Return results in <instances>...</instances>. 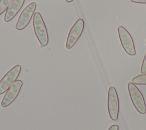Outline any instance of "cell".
<instances>
[{"instance_id": "cell-4", "label": "cell", "mask_w": 146, "mask_h": 130, "mask_svg": "<svg viewBox=\"0 0 146 130\" xmlns=\"http://www.w3.org/2000/svg\"><path fill=\"white\" fill-rule=\"evenodd\" d=\"M21 66L17 64L10 70L0 80V95L4 94L15 82L21 71Z\"/></svg>"}, {"instance_id": "cell-10", "label": "cell", "mask_w": 146, "mask_h": 130, "mask_svg": "<svg viewBox=\"0 0 146 130\" xmlns=\"http://www.w3.org/2000/svg\"><path fill=\"white\" fill-rule=\"evenodd\" d=\"M132 82L135 84L138 85H146V74L139 75L132 80Z\"/></svg>"}, {"instance_id": "cell-11", "label": "cell", "mask_w": 146, "mask_h": 130, "mask_svg": "<svg viewBox=\"0 0 146 130\" xmlns=\"http://www.w3.org/2000/svg\"><path fill=\"white\" fill-rule=\"evenodd\" d=\"M13 0H0V15L7 10Z\"/></svg>"}, {"instance_id": "cell-3", "label": "cell", "mask_w": 146, "mask_h": 130, "mask_svg": "<svg viewBox=\"0 0 146 130\" xmlns=\"http://www.w3.org/2000/svg\"><path fill=\"white\" fill-rule=\"evenodd\" d=\"M108 111L109 115L112 120L118 119L119 112V100L116 88L111 86L108 92Z\"/></svg>"}, {"instance_id": "cell-13", "label": "cell", "mask_w": 146, "mask_h": 130, "mask_svg": "<svg viewBox=\"0 0 146 130\" xmlns=\"http://www.w3.org/2000/svg\"><path fill=\"white\" fill-rule=\"evenodd\" d=\"M131 1L134 3L146 4V0H131Z\"/></svg>"}, {"instance_id": "cell-15", "label": "cell", "mask_w": 146, "mask_h": 130, "mask_svg": "<svg viewBox=\"0 0 146 130\" xmlns=\"http://www.w3.org/2000/svg\"><path fill=\"white\" fill-rule=\"evenodd\" d=\"M74 0H66V1L67 2H72Z\"/></svg>"}, {"instance_id": "cell-5", "label": "cell", "mask_w": 146, "mask_h": 130, "mask_svg": "<svg viewBox=\"0 0 146 130\" xmlns=\"http://www.w3.org/2000/svg\"><path fill=\"white\" fill-rule=\"evenodd\" d=\"M117 32L121 44L125 51L129 55H136V52L132 37L129 32L122 26L117 27Z\"/></svg>"}, {"instance_id": "cell-7", "label": "cell", "mask_w": 146, "mask_h": 130, "mask_svg": "<svg viewBox=\"0 0 146 130\" xmlns=\"http://www.w3.org/2000/svg\"><path fill=\"white\" fill-rule=\"evenodd\" d=\"M23 85V81L21 80H17L7 90L5 96H3L1 105L3 108L9 106L18 96L21 89Z\"/></svg>"}, {"instance_id": "cell-2", "label": "cell", "mask_w": 146, "mask_h": 130, "mask_svg": "<svg viewBox=\"0 0 146 130\" xmlns=\"http://www.w3.org/2000/svg\"><path fill=\"white\" fill-rule=\"evenodd\" d=\"M128 89L130 98L136 110L141 114L146 113V104L143 94L132 82L128 83Z\"/></svg>"}, {"instance_id": "cell-16", "label": "cell", "mask_w": 146, "mask_h": 130, "mask_svg": "<svg viewBox=\"0 0 146 130\" xmlns=\"http://www.w3.org/2000/svg\"><path fill=\"white\" fill-rule=\"evenodd\" d=\"M145 44H146V41H145Z\"/></svg>"}, {"instance_id": "cell-9", "label": "cell", "mask_w": 146, "mask_h": 130, "mask_svg": "<svg viewBox=\"0 0 146 130\" xmlns=\"http://www.w3.org/2000/svg\"><path fill=\"white\" fill-rule=\"evenodd\" d=\"M25 0H13L8 7L4 17L6 22H10L18 14L22 7Z\"/></svg>"}, {"instance_id": "cell-1", "label": "cell", "mask_w": 146, "mask_h": 130, "mask_svg": "<svg viewBox=\"0 0 146 130\" xmlns=\"http://www.w3.org/2000/svg\"><path fill=\"white\" fill-rule=\"evenodd\" d=\"M33 27L35 35L39 42L41 47H45L48 43V35L44 21L39 12L34 13Z\"/></svg>"}, {"instance_id": "cell-8", "label": "cell", "mask_w": 146, "mask_h": 130, "mask_svg": "<svg viewBox=\"0 0 146 130\" xmlns=\"http://www.w3.org/2000/svg\"><path fill=\"white\" fill-rule=\"evenodd\" d=\"M36 7V3L33 2L29 4L19 15L15 27L18 30L24 29L30 22Z\"/></svg>"}, {"instance_id": "cell-12", "label": "cell", "mask_w": 146, "mask_h": 130, "mask_svg": "<svg viewBox=\"0 0 146 130\" xmlns=\"http://www.w3.org/2000/svg\"><path fill=\"white\" fill-rule=\"evenodd\" d=\"M140 72H141V74H146V54L145 55V56H144V59L143 60Z\"/></svg>"}, {"instance_id": "cell-14", "label": "cell", "mask_w": 146, "mask_h": 130, "mask_svg": "<svg viewBox=\"0 0 146 130\" xmlns=\"http://www.w3.org/2000/svg\"><path fill=\"white\" fill-rule=\"evenodd\" d=\"M108 130H119V126L116 124L112 125Z\"/></svg>"}, {"instance_id": "cell-6", "label": "cell", "mask_w": 146, "mask_h": 130, "mask_svg": "<svg viewBox=\"0 0 146 130\" xmlns=\"http://www.w3.org/2000/svg\"><path fill=\"white\" fill-rule=\"evenodd\" d=\"M84 27V22L83 19H78L71 27L68 33L66 43V48L67 49L71 48L76 43L81 36Z\"/></svg>"}]
</instances>
